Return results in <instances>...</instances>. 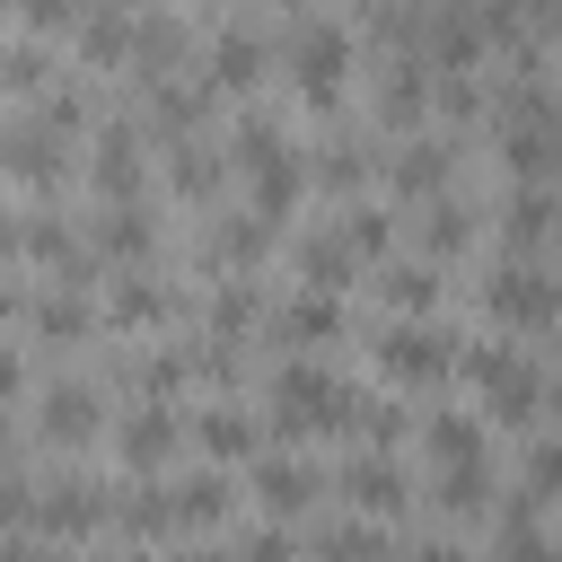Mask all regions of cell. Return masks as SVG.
Masks as SVG:
<instances>
[{
  "label": "cell",
  "instance_id": "cell-9",
  "mask_svg": "<svg viewBox=\"0 0 562 562\" xmlns=\"http://www.w3.org/2000/svg\"><path fill=\"white\" fill-rule=\"evenodd\" d=\"M140 123H97V149H88V184L105 202H140Z\"/></svg>",
  "mask_w": 562,
  "mask_h": 562
},
{
  "label": "cell",
  "instance_id": "cell-2",
  "mask_svg": "<svg viewBox=\"0 0 562 562\" xmlns=\"http://www.w3.org/2000/svg\"><path fill=\"white\" fill-rule=\"evenodd\" d=\"M351 70H360L351 26H334V18H299V35H290V88H299L316 114H334V105L351 97Z\"/></svg>",
  "mask_w": 562,
  "mask_h": 562
},
{
  "label": "cell",
  "instance_id": "cell-10",
  "mask_svg": "<svg viewBox=\"0 0 562 562\" xmlns=\"http://www.w3.org/2000/svg\"><path fill=\"white\" fill-rule=\"evenodd\" d=\"M0 176L26 184V193H53V184L70 176V149H61L44 123H18V132H0Z\"/></svg>",
  "mask_w": 562,
  "mask_h": 562
},
{
  "label": "cell",
  "instance_id": "cell-16",
  "mask_svg": "<svg viewBox=\"0 0 562 562\" xmlns=\"http://www.w3.org/2000/svg\"><path fill=\"white\" fill-rule=\"evenodd\" d=\"M35 527H44V536H88V527H105V492L79 483V474H70V483H44V492H35Z\"/></svg>",
  "mask_w": 562,
  "mask_h": 562
},
{
  "label": "cell",
  "instance_id": "cell-44",
  "mask_svg": "<svg viewBox=\"0 0 562 562\" xmlns=\"http://www.w3.org/2000/svg\"><path fill=\"white\" fill-rule=\"evenodd\" d=\"M18 386H26V360H18V351H9V342H0V404H9V395H18Z\"/></svg>",
  "mask_w": 562,
  "mask_h": 562
},
{
  "label": "cell",
  "instance_id": "cell-11",
  "mask_svg": "<svg viewBox=\"0 0 562 562\" xmlns=\"http://www.w3.org/2000/svg\"><path fill=\"white\" fill-rule=\"evenodd\" d=\"M88 246H97L105 263L140 272V263H149V246H158V220H149L140 202H105V211H97V228H88Z\"/></svg>",
  "mask_w": 562,
  "mask_h": 562
},
{
  "label": "cell",
  "instance_id": "cell-39",
  "mask_svg": "<svg viewBox=\"0 0 562 562\" xmlns=\"http://www.w3.org/2000/svg\"><path fill=\"white\" fill-rule=\"evenodd\" d=\"M316 184H325V193H360V184H369V149H351V140H334V149L316 158Z\"/></svg>",
  "mask_w": 562,
  "mask_h": 562
},
{
  "label": "cell",
  "instance_id": "cell-33",
  "mask_svg": "<svg viewBox=\"0 0 562 562\" xmlns=\"http://www.w3.org/2000/svg\"><path fill=\"white\" fill-rule=\"evenodd\" d=\"M26 316H35V334H44V342H79V334L97 325L79 290H35V299H26Z\"/></svg>",
  "mask_w": 562,
  "mask_h": 562
},
{
  "label": "cell",
  "instance_id": "cell-30",
  "mask_svg": "<svg viewBox=\"0 0 562 562\" xmlns=\"http://www.w3.org/2000/svg\"><path fill=\"white\" fill-rule=\"evenodd\" d=\"M544 237H553V193H544V184H518V202H509V246H518L527 263H544Z\"/></svg>",
  "mask_w": 562,
  "mask_h": 562
},
{
  "label": "cell",
  "instance_id": "cell-29",
  "mask_svg": "<svg viewBox=\"0 0 562 562\" xmlns=\"http://www.w3.org/2000/svg\"><path fill=\"white\" fill-rule=\"evenodd\" d=\"M299 193H307V167H299V149H290L281 167H263V176H255V220H263V228H281V220L299 211Z\"/></svg>",
  "mask_w": 562,
  "mask_h": 562
},
{
  "label": "cell",
  "instance_id": "cell-38",
  "mask_svg": "<svg viewBox=\"0 0 562 562\" xmlns=\"http://www.w3.org/2000/svg\"><path fill=\"white\" fill-rule=\"evenodd\" d=\"M167 176H176V193H193V202H202V193L220 184V158H211L202 140H176V158H167Z\"/></svg>",
  "mask_w": 562,
  "mask_h": 562
},
{
  "label": "cell",
  "instance_id": "cell-5",
  "mask_svg": "<svg viewBox=\"0 0 562 562\" xmlns=\"http://www.w3.org/2000/svg\"><path fill=\"white\" fill-rule=\"evenodd\" d=\"M553 272L544 263H492V281H483V316L492 325H509V334H553Z\"/></svg>",
  "mask_w": 562,
  "mask_h": 562
},
{
  "label": "cell",
  "instance_id": "cell-40",
  "mask_svg": "<svg viewBox=\"0 0 562 562\" xmlns=\"http://www.w3.org/2000/svg\"><path fill=\"white\" fill-rule=\"evenodd\" d=\"M228 562H299V544H290V527L272 518V527H255V536H246V544H237Z\"/></svg>",
  "mask_w": 562,
  "mask_h": 562
},
{
  "label": "cell",
  "instance_id": "cell-43",
  "mask_svg": "<svg viewBox=\"0 0 562 562\" xmlns=\"http://www.w3.org/2000/svg\"><path fill=\"white\" fill-rule=\"evenodd\" d=\"M404 562H474V553H465L457 536H413V544H404Z\"/></svg>",
  "mask_w": 562,
  "mask_h": 562
},
{
  "label": "cell",
  "instance_id": "cell-8",
  "mask_svg": "<svg viewBox=\"0 0 562 562\" xmlns=\"http://www.w3.org/2000/svg\"><path fill=\"white\" fill-rule=\"evenodd\" d=\"M176 439H184V413H176V404H132V413L114 422V457H123L132 474H158V465L176 457Z\"/></svg>",
  "mask_w": 562,
  "mask_h": 562
},
{
  "label": "cell",
  "instance_id": "cell-24",
  "mask_svg": "<svg viewBox=\"0 0 562 562\" xmlns=\"http://www.w3.org/2000/svg\"><path fill=\"white\" fill-rule=\"evenodd\" d=\"M44 439H53V448L97 439V386H88V378H70V386H53V395H44Z\"/></svg>",
  "mask_w": 562,
  "mask_h": 562
},
{
  "label": "cell",
  "instance_id": "cell-22",
  "mask_svg": "<svg viewBox=\"0 0 562 562\" xmlns=\"http://www.w3.org/2000/svg\"><path fill=\"white\" fill-rule=\"evenodd\" d=\"M158 492H167V527H220V518H228V501H237L211 465H202V474H184V483H158Z\"/></svg>",
  "mask_w": 562,
  "mask_h": 562
},
{
  "label": "cell",
  "instance_id": "cell-34",
  "mask_svg": "<svg viewBox=\"0 0 562 562\" xmlns=\"http://www.w3.org/2000/svg\"><path fill=\"white\" fill-rule=\"evenodd\" d=\"M430 492H439L448 518H483L492 492H501V474H492V465H457V474H430Z\"/></svg>",
  "mask_w": 562,
  "mask_h": 562
},
{
  "label": "cell",
  "instance_id": "cell-45",
  "mask_svg": "<svg viewBox=\"0 0 562 562\" xmlns=\"http://www.w3.org/2000/svg\"><path fill=\"white\" fill-rule=\"evenodd\" d=\"M0 562H53V553H44L35 536H0Z\"/></svg>",
  "mask_w": 562,
  "mask_h": 562
},
{
  "label": "cell",
  "instance_id": "cell-3",
  "mask_svg": "<svg viewBox=\"0 0 562 562\" xmlns=\"http://www.w3.org/2000/svg\"><path fill=\"white\" fill-rule=\"evenodd\" d=\"M457 369L474 378V395L492 404V422L536 430V413H544V369H536L527 351H509V342H465V351H457Z\"/></svg>",
  "mask_w": 562,
  "mask_h": 562
},
{
  "label": "cell",
  "instance_id": "cell-13",
  "mask_svg": "<svg viewBox=\"0 0 562 562\" xmlns=\"http://www.w3.org/2000/svg\"><path fill=\"white\" fill-rule=\"evenodd\" d=\"M422 457H430V474L492 465V430H483L474 413H430V422H422Z\"/></svg>",
  "mask_w": 562,
  "mask_h": 562
},
{
  "label": "cell",
  "instance_id": "cell-1",
  "mask_svg": "<svg viewBox=\"0 0 562 562\" xmlns=\"http://www.w3.org/2000/svg\"><path fill=\"white\" fill-rule=\"evenodd\" d=\"M263 404H272V422H281L290 439H299V430H351L360 386H342L325 360H307V351H299V360H281V369H272V395H263Z\"/></svg>",
  "mask_w": 562,
  "mask_h": 562
},
{
  "label": "cell",
  "instance_id": "cell-41",
  "mask_svg": "<svg viewBox=\"0 0 562 562\" xmlns=\"http://www.w3.org/2000/svg\"><path fill=\"white\" fill-rule=\"evenodd\" d=\"M79 9H88V0H18V18H26L35 35H70V26H79Z\"/></svg>",
  "mask_w": 562,
  "mask_h": 562
},
{
  "label": "cell",
  "instance_id": "cell-7",
  "mask_svg": "<svg viewBox=\"0 0 562 562\" xmlns=\"http://www.w3.org/2000/svg\"><path fill=\"white\" fill-rule=\"evenodd\" d=\"M334 492H342V501H351L360 518H395V509H404V501H413L422 483H413V474H404V465H395L386 448H360V457L342 465V483H334Z\"/></svg>",
  "mask_w": 562,
  "mask_h": 562
},
{
  "label": "cell",
  "instance_id": "cell-37",
  "mask_svg": "<svg viewBox=\"0 0 562 562\" xmlns=\"http://www.w3.org/2000/svg\"><path fill=\"white\" fill-rule=\"evenodd\" d=\"M0 88H18V97H44V88H53V61H44V44H9V53H0Z\"/></svg>",
  "mask_w": 562,
  "mask_h": 562
},
{
  "label": "cell",
  "instance_id": "cell-25",
  "mask_svg": "<svg viewBox=\"0 0 562 562\" xmlns=\"http://www.w3.org/2000/svg\"><path fill=\"white\" fill-rule=\"evenodd\" d=\"M422 105H430V61H422V53H404V61L386 70V88H378V114H386L395 132H413V123H422Z\"/></svg>",
  "mask_w": 562,
  "mask_h": 562
},
{
  "label": "cell",
  "instance_id": "cell-28",
  "mask_svg": "<svg viewBox=\"0 0 562 562\" xmlns=\"http://www.w3.org/2000/svg\"><path fill=\"white\" fill-rule=\"evenodd\" d=\"M228 158H237L246 176L281 167V158H290V132H281V114H263V105H255V114H237V149H228Z\"/></svg>",
  "mask_w": 562,
  "mask_h": 562
},
{
  "label": "cell",
  "instance_id": "cell-15",
  "mask_svg": "<svg viewBox=\"0 0 562 562\" xmlns=\"http://www.w3.org/2000/svg\"><path fill=\"white\" fill-rule=\"evenodd\" d=\"M158 97H149V132L158 140H202V123H211V88L202 79H149Z\"/></svg>",
  "mask_w": 562,
  "mask_h": 562
},
{
  "label": "cell",
  "instance_id": "cell-35",
  "mask_svg": "<svg viewBox=\"0 0 562 562\" xmlns=\"http://www.w3.org/2000/svg\"><path fill=\"white\" fill-rule=\"evenodd\" d=\"M307 553L316 562H386V536H378V518H342V527H316Z\"/></svg>",
  "mask_w": 562,
  "mask_h": 562
},
{
  "label": "cell",
  "instance_id": "cell-46",
  "mask_svg": "<svg viewBox=\"0 0 562 562\" xmlns=\"http://www.w3.org/2000/svg\"><path fill=\"white\" fill-rule=\"evenodd\" d=\"M167 562H228L220 544H184V553H167Z\"/></svg>",
  "mask_w": 562,
  "mask_h": 562
},
{
  "label": "cell",
  "instance_id": "cell-12",
  "mask_svg": "<svg viewBox=\"0 0 562 562\" xmlns=\"http://www.w3.org/2000/svg\"><path fill=\"white\" fill-rule=\"evenodd\" d=\"M184 430H193V448H202L211 465H237V457L263 448V430H255L246 404H202V413H184Z\"/></svg>",
  "mask_w": 562,
  "mask_h": 562
},
{
  "label": "cell",
  "instance_id": "cell-17",
  "mask_svg": "<svg viewBox=\"0 0 562 562\" xmlns=\"http://www.w3.org/2000/svg\"><path fill=\"white\" fill-rule=\"evenodd\" d=\"M132 26H140V0H88L70 35L88 61H132Z\"/></svg>",
  "mask_w": 562,
  "mask_h": 562
},
{
  "label": "cell",
  "instance_id": "cell-21",
  "mask_svg": "<svg viewBox=\"0 0 562 562\" xmlns=\"http://www.w3.org/2000/svg\"><path fill=\"white\" fill-rule=\"evenodd\" d=\"M255 501H263L272 518H299V509L316 501V465H307V457H263V465H255Z\"/></svg>",
  "mask_w": 562,
  "mask_h": 562
},
{
  "label": "cell",
  "instance_id": "cell-50",
  "mask_svg": "<svg viewBox=\"0 0 562 562\" xmlns=\"http://www.w3.org/2000/svg\"><path fill=\"white\" fill-rule=\"evenodd\" d=\"M0 9H9V0H0Z\"/></svg>",
  "mask_w": 562,
  "mask_h": 562
},
{
  "label": "cell",
  "instance_id": "cell-20",
  "mask_svg": "<svg viewBox=\"0 0 562 562\" xmlns=\"http://www.w3.org/2000/svg\"><path fill=\"white\" fill-rule=\"evenodd\" d=\"M299 281H307V290H325V299H342V290L360 281V255H351L334 228H316V237H299Z\"/></svg>",
  "mask_w": 562,
  "mask_h": 562
},
{
  "label": "cell",
  "instance_id": "cell-27",
  "mask_svg": "<svg viewBox=\"0 0 562 562\" xmlns=\"http://www.w3.org/2000/svg\"><path fill=\"white\" fill-rule=\"evenodd\" d=\"M176 307H184V299H176L167 281H149V272H123V281H114V299H105V316H114V325H167Z\"/></svg>",
  "mask_w": 562,
  "mask_h": 562
},
{
  "label": "cell",
  "instance_id": "cell-6",
  "mask_svg": "<svg viewBox=\"0 0 562 562\" xmlns=\"http://www.w3.org/2000/svg\"><path fill=\"white\" fill-rule=\"evenodd\" d=\"M263 70H272V44H263L255 26H220L193 79H202L211 97H255V88H263Z\"/></svg>",
  "mask_w": 562,
  "mask_h": 562
},
{
  "label": "cell",
  "instance_id": "cell-49",
  "mask_svg": "<svg viewBox=\"0 0 562 562\" xmlns=\"http://www.w3.org/2000/svg\"><path fill=\"white\" fill-rule=\"evenodd\" d=\"M132 562H149V553H132Z\"/></svg>",
  "mask_w": 562,
  "mask_h": 562
},
{
  "label": "cell",
  "instance_id": "cell-32",
  "mask_svg": "<svg viewBox=\"0 0 562 562\" xmlns=\"http://www.w3.org/2000/svg\"><path fill=\"white\" fill-rule=\"evenodd\" d=\"M255 325H263V299H255V281H220V299H211V342H228V351H237Z\"/></svg>",
  "mask_w": 562,
  "mask_h": 562
},
{
  "label": "cell",
  "instance_id": "cell-42",
  "mask_svg": "<svg viewBox=\"0 0 562 562\" xmlns=\"http://www.w3.org/2000/svg\"><path fill=\"white\" fill-rule=\"evenodd\" d=\"M26 518H35V483L9 465V474H0V527H26Z\"/></svg>",
  "mask_w": 562,
  "mask_h": 562
},
{
  "label": "cell",
  "instance_id": "cell-19",
  "mask_svg": "<svg viewBox=\"0 0 562 562\" xmlns=\"http://www.w3.org/2000/svg\"><path fill=\"white\" fill-rule=\"evenodd\" d=\"M132 70H140V79H176V70H184V26H176L167 9H140V26H132Z\"/></svg>",
  "mask_w": 562,
  "mask_h": 562
},
{
  "label": "cell",
  "instance_id": "cell-4",
  "mask_svg": "<svg viewBox=\"0 0 562 562\" xmlns=\"http://www.w3.org/2000/svg\"><path fill=\"white\" fill-rule=\"evenodd\" d=\"M457 334L439 325V316H395L386 334H378V369L395 378V386H439V378H457Z\"/></svg>",
  "mask_w": 562,
  "mask_h": 562
},
{
  "label": "cell",
  "instance_id": "cell-36",
  "mask_svg": "<svg viewBox=\"0 0 562 562\" xmlns=\"http://www.w3.org/2000/svg\"><path fill=\"white\" fill-rule=\"evenodd\" d=\"M386 299L404 316H430L439 307V263H386Z\"/></svg>",
  "mask_w": 562,
  "mask_h": 562
},
{
  "label": "cell",
  "instance_id": "cell-26",
  "mask_svg": "<svg viewBox=\"0 0 562 562\" xmlns=\"http://www.w3.org/2000/svg\"><path fill=\"white\" fill-rule=\"evenodd\" d=\"M422 211H430V220H422V263H448V255L474 246V211H465L457 193H430Z\"/></svg>",
  "mask_w": 562,
  "mask_h": 562
},
{
  "label": "cell",
  "instance_id": "cell-47",
  "mask_svg": "<svg viewBox=\"0 0 562 562\" xmlns=\"http://www.w3.org/2000/svg\"><path fill=\"white\" fill-rule=\"evenodd\" d=\"M9 465H18V439H9V430H0V474H9Z\"/></svg>",
  "mask_w": 562,
  "mask_h": 562
},
{
  "label": "cell",
  "instance_id": "cell-14",
  "mask_svg": "<svg viewBox=\"0 0 562 562\" xmlns=\"http://www.w3.org/2000/svg\"><path fill=\"white\" fill-rule=\"evenodd\" d=\"M272 334L290 342V351H325V342H342V299H325V290H299V299H281V316H272Z\"/></svg>",
  "mask_w": 562,
  "mask_h": 562
},
{
  "label": "cell",
  "instance_id": "cell-23",
  "mask_svg": "<svg viewBox=\"0 0 562 562\" xmlns=\"http://www.w3.org/2000/svg\"><path fill=\"white\" fill-rule=\"evenodd\" d=\"M263 255H272V228H263L255 211H228V220H211V263H228V272L246 281Z\"/></svg>",
  "mask_w": 562,
  "mask_h": 562
},
{
  "label": "cell",
  "instance_id": "cell-18",
  "mask_svg": "<svg viewBox=\"0 0 562 562\" xmlns=\"http://www.w3.org/2000/svg\"><path fill=\"white\" fill-rule=\"evenodd\" d=\"M448 167H457V158H448V140H422V132H413V140L395 149L386 184H395V202H430V193H448Z\"/></svg>",
  "mask_w": 562,
  "mask_h": 562
},
{
  "label": "cell",
  "instance_id": "cell-31",
  "mask_svg": "<svg viewBox=\"0 0 562 562\" xmlns=\"http://www.w3.org/2000/svg\"><path fill=\"white\" fill-rule=\"evenodd\" d=\"M334 237H342L360 263H378V255L395 246V211H386V202H351V211L334 220Z\"/></svg>",
  "mask_w": 562,
  "mask_h": 562
},
{
  "label": "cell",
  "instance_id": "cell-48",
  "mask_svg": "<svg viewBox=\"0 0 562 562\" xmlns=\"http://www.w3.org/2000/svg\"><path fill=\"white\" fill-rule=\"evenodd\" d=\"M9 246H18V220H9V211H0V255H9Z\"/></svg>",
  "mask_w": 562,
  "mask_h": 562
}]
</instances>
